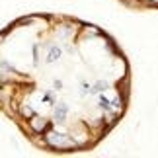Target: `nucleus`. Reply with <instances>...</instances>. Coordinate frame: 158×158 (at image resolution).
<instances>
[{"mask_svg": "<svg viewBox=\"0 0 158 158\" xmlns=\"http://www.w3.org/2000/svg\"><path fill=\"white\" fill-rule=\"evenodd\" d=\"M80 94L84 96V94H92V86L90 84H86V82H82V90H80Z\"/></svg>", "mask_w": 158, "mask_h": 158, "instance_id": "obj_7", "label": "nucleus"}, {"mask_svg": "<svg viewBox=\"0 0 158 158\" xmlns=\"http://www.w3.org/2000/svg\"><path fill=\"white\" fill-rule=\"evenodd\" d=\"M98 106L104 109V111H109V109H111V102H109L106 96H100V100H98Z\"/></svg>", "mask_w": 158, "mask_h": 158, "instance_id": "obj_4", "label": "nucleus"}, {"mask_svg": "<svg viewBox=\"0 0 158 158\" xmlns=\"http://www.w3.org/2000/svg\"><path fill=\"white\" fill-rule=\"evenodd\" d=\"M121 106H123V98H119V96H117V98H115V100L111 102V107H115V109H121Z\"/></svg>", "mask_w": 158, "mask_h": 158, "instance_id": "obj_6", "label": "nucleus"}, {"mask_svg": "<svg viewBox=\"0 0 158 158\" xmlns=\"http://www.w3.org/2000/svg\"><path fill=\"white\" fill-rule=\"evenodd\" d=\"M45 143H47V147H51V148H74V147H78V143L74 139H70L69 135H64V133L53 131V129L45 133Z\"/></svg>", "mask_w": 158, "mask_h": 158, "instance_id": "obj_1", "label": "nucleus"}, {"mask_svg": "<svg viewBox=\"0 0 158 158\" xmlns=\"http://www.w3.org/2000/svg\"><path fill=\"white\" fill-rule=\"evenodd\" d=\"M53 90H63V82H60V80H55L53 82Z\"/></svg>", "mask_w": 158, "mask_h": 158, "instance_id": "obj_8", "label": "nucleus"}, {"mask_svg": "<svg viewBox=\"0 0 158 158\" xmlns=\"http://www.w3.org/2000/svg\"><path fill=\"white\" fill-rule=\"evenodd\" d=\"M60 55H63V49H60L59 45H51L49 47V53H47V59H45V63H57V60L60 59Z\"/></svg>", "mask_w": 158, "mask_h": 158, "instance_id": "obj_3", "label": "nucleus"}, {"mask_svg": "<svg viewBox=\"0 0 158 158\" xmlns=\"http://www.w3.org/2000/svg\"><path fill=\"white\" fill-rule=\"evenodd\" d=\"M66 113H69V106H66L64 102L55 104V121H57V123H64V121H66Z\"/></svg>", "mask_w": 158, "mask_h": 158, "instance_id": "obj_2", "label": "nucleus"}, {"mask_svg": "<svg viewBox=\"0 0 158 158\" xmlns=\"http://www.w3.org/2000/svg\"><path fill=\"white\" fill-rule=\"evenodd\" d=\"M107 90V82H96L94 84V88H92V92H96V94H102V92H106Z\"/></svg>", "mask_w": 158, "mask_h": 158, "instance_id": "obj_5", "label": "nucleus"}]
</instances>
